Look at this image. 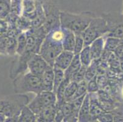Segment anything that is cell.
<instances>
[{
    "label": "cell",
    "instance_id": "d6a6232c",
    "mask_svg": "<svg viewBox=\"0 0 123 122\" xmlns=\"http://www.w3.org/2000/svg\"><path fill=\"white\" fill-rule=\"evenodd\" d=\"M96 79L99 87V89H104L108 84V79L104 74L97 75Z\"/></svg>",
    "mask_w": 123,
    "mask_h": 122
},
{
    "label": "cell",
    "instance_id": "8fae6325",
    "mask_svg": "<svg viewBox=\"0 0 123 122\" xmlns=\"http://www.w3.org/2000/svg\"><path fill=\"white\" fill-rule=\"evenodd\" d=\"M105 42V38L103 36L98 38L91 43L89 47L92 60H98L100 58L104 51Z\"/></svg>",
    "mask_w": 123,
    "mask_h": 122
},
{
    "label": "cell",
    "instance_id": "d4e9b609",
    "mask_svg": "<svg viewBox=\"0 0 123 122\" xmlns=\"http://www.w3.org/2000/svg\"><path fill=\"white\" fill-rule=\"evenodd\" d=\"M17 50L16 54L17 55H20L23 53L26 49V35L25 32H22L19 34L17 37Z\"/></svg>",
    "mask_w": 123,
    "mask_h": 122
},
{
    "label": "cell",
    "instance_id": "7402d4cb",
    "mask_svg": "<svg viewBox=\"0 0 123 122\" xmlns=\"http://www.w3.org/2000/svg\"><path fill=\"white\" fill-rule=\"evenodd\" d=\"M15 26L18 30L20 32H26L28 30L32 28L31 20L23 15H20L18 17Z\"/></svg>",
    "mask_w": 123,
    "mask_h": 122
},
{
    "label": "cell",
    "instance_id": "30bf717a",
    "mask_svg": "<svg viewBox=\"0 0 123 122\" xmlns=\"http://www.w3.org/2000/svg\"><path fill=\"white\" fill-rule=\"evenodd\" d=\"M74 55V52L63 50L55 60L53 66H56L64 71L71 63Z\"/></svg>",
    "mask_w": 123,
    "mask_h": 122
},
{
    "label": "cell",
    "instance_id": "484cf974",
    "mask_svg": "<svg viewBox=\"0 0 123 122\" xmlns=\"http://www.w3.org/2000/svg\"><path fill=\"white\" fill-rule=\"evenodd\" d=\"M105 38V50L109 51H113L116 49V48L122 43V39H118L115 37H108Z\"/></svg>",
    "mask_w": 123,
    "mask_h": 122
},
{
    "label": "cell",
    "instance_id": "4fadbf2b",
    "mask_svg": "<svg viewBox=\"0 0 123 122\" xmlns=\"http://www.w3.org/2000/svg\"><path fill=\"white\" fill-rule=\"evenodd\" d=\"M37 3L35 0H23L22 3V15L32 20L36 15Z\"/></svg>",
    "mask_w": 123,
    "mask_h": 122
},
{
    "label": "cell",
    "instance_id": "f546056e",
    "mask_svg": "<svg viewBox=\"0 0 123 122\" xmlns=\"http://www.w3.org/2000/svg\"><path fill=\"white\" fill-rule=\"evenodd\" d=\"M86 95L81 96V97H79L78 98H76V99L72 100V101H70L71 104H72V107H73L74 114V116L77 118H79V111H80V107H81V106L82 105L83 101L84 98L85 97Z\"/></svg>",
    "mask_w": 123,
    "mask_h": 122
},
{
    "label": "cell",
    "instance_id": "7c38bea8",
    "mask_svg": "<svg viewBox=\"0 0 123 122\" xmlns=\"http://www.w3.org/2000/svg\"><path fill=\"white\" fill-rule=\"evenodd\" d=\"M41 82L43 91L53 90L54 84V71L53 67L49 65L41 77Z\"/></svg>",
    "mask_w": 123,
    "mask_h": 122
},
{
    "label": "cell",
    "instance_id": "2e32d148",
    "mask_svg": "<svg viewBox=\"0 0 123 122\" xmlns=\"http://www.w3.org/2000/svg\"><path fill=\"white\" fill-rule=\"evenodd\" d=\"M64 35L62 40V47L63 50L74 52L75 42V34L74 32L67 29H63Z\"/></svg>",
    "mask_w": 123,
    "mask_h": 122
},
{
    "label": "cell",
    "instance_id": "d590c367",
    "mask_svg": "<svg viewBox=\"0 0 123 122\" xmlns=\"http://www.w3.org/2000/svg\"><path fill=\"white\" fill-rule=\"evenodd\" d=\"M114 52L119 59L121 62H123V41L122 40V43L116 48V50L114 51Z\"/></svg>",
    "mask_w": 123,
    "mask_h": 122
},
{
    "label": "cell",
    "instance_id": "f35d334b",
    "mask_svg": "<svg viewBox=\"0 0 123 122\" xmlns=\"http://www.w3.org/2000/svg\"><path fill=\"white\" fill-rule=\"evenodd\" d=\"M9 3L11 4V0H0V3Z\"/></svg>",
    "mask_w": 123,
    "mask_h": 122
},
{
    "label": "cell",
    "instance_id": "5bb4252c",
    "mask_svg": "<svg viewBox=\"0 0 123 122\" xmlns=\"http://www.w3.org/2000/svg\"><path fill=\"white\" fill-rule=\"evenodd\" d=\"M56 112V105H51L45 107L37 115V122H55Z\"/></svg>",
    "mask_w": 123,
    "mask_h": 122
},
{
    "label": "cell",
    "instance_id": "836d02e7",
    "mask_svg": "<svg viewBox=\"0 0 123 122\" xmlns=\"http://www.w3.org/2000/svg\"><path fill=\"white\" fill-rule=\"evenodd\" d=\"M23 0H11V11L15 13H22V3Z\"/></svg>",
    "mask_w": 123,
    "mask_h": 122
},
{
    "label": "cell",
    "instance_id": "9a60e30c",
    "mask_svg": "<svg viewBox=\"0 0 123 122\" xmlns=\"http://www.w3.org/2000/svg\"><path fill=\"white\" fill-rule=\"evenodd\" d=\"M78 122H91L90 114V98L89 94L87 93L84 98L79 114Z\"/></svg>",
    "mask_w": 123,
    "mask_h": 122
},
{
    "label": "cell",
    "instance_id": "4dcf8cb0",
    "mask_svg": "<svg viewBox=\"0 0 123 122\" xmlns=\"http://www.w3.org/2000/svg\"><path fill=\"white\" fill-rule=\"evenodd\" d=\"M86 68L87 67H85V66H81V69L73 76V77L71 79V81H74L77 83H79L83 80H84Z\"/></svg>",
    "mask_w": 123,
    "mask_h": 122
},
{
    "label": "cell",
    "instance_id": "ac0fdd59",
    "mask_svg": "<svg viewBox=\"0 0 123 122\" xmlns=\"http://www.w3.org/2000/svg\"><path fill=\"white\" fill-rule=\"evenodd\" d=\"M60 106H61L62 112H63L64 114V117L63 122H78V118L74 114L73 107H72L71 103L69 102V101H65Z\"/></svg>",
    "mask_w": 123,
    "mask_h": 122
},
{
    "label": "cell",
    "instance_id": "83f0119b",
    "mask_svg": "<svg viewBox=\"0 0 123 122\" xmlns=\"http://www.w3.org/2000/svg\"><path fill=\"white\" fill-rule=\"evenodd\" d=\"M77 87H78V83L74 81H70L66 89L65 94H64L66 101H69L71 99L72 97L75 93Z\"/></svg>",
    "mask_w": 123,
    "mask_h": 122
},
{
    "label": "cell",
    "instance_id": "6da1fadb",
    "mask_svg": "<svg viewBox=\"0 0 123 122\" xmlns=\"http://www.w3.org/2000/svg\"><path fill=\"white\" fill-rule=\"evenodd\" d=\"M64 35L61 28L52 30L47 34L41 46L39 53L51 67L54 65L56 58L63 51L62 43Z\"/></svg>",
    "mask_w": 123,
    "mask_h": 122
},
{
    "label": "cell",
    "instance_id": "60d3db41",
    "mask_svg": "<svg viewBox=\"0 0 123 122\" xmlns=\"http://www.w3.org/2000/svg\"><path fill=\"white\" fill-rule=\"evenodd\" d=\"M122 15H123V7H122Z\"/></svg>",
    "mask_w": 123,
    "mask_h": 122
},
{
    "label": "cell",
    "instance_id": "ffe728a7",
    "mask_svg": "<svg viewBox=\"0 0 123 122\" xmlns=\"http://www.w3.org/2000/svg\"><path fill=\"white\" fill-rule=\"evenodd\" d=\"M71 81L68 78H64L60 86L57 89L56 92V105H61L65 102V98H64V94H65L66 89L68 87V84L70 83Z\"/></svg>",
    "mask_w": 123,
    "mask_h": 122
},
{
    "label": "cell",
    "instance_id": "603a6c76",
    "mask_svg": "<svg viewBox=\"0 0 123 122\" xmlns=\"http://www.w3.org/2000/svg\"><path fill=\"white\" fill-rule=\"evenodd\" d=\"M53 71H54V84H53V92L56 93L57 89L60 86L61 82L65 78L64 76V71L62 69L53 66Z\"/></svg>",
    "mask_w": 123,
    "mask_h": 122
},
{
    "label": "cell",
    "instance_id": "8992f818",
    "mask_svg": "<svg viewBox=\"0 0 123 122\" xmlns=\"http://www.w3.org/2000/svg\"><path fill=\"white\" fill-rule=\"evenodd\" d=\"M56 103V96L52 91H42L37 94L35 98L29 103L27 106L36 116L39 114L44 108Z\"/></svg>",
    "mask_w": 123,
    "mask_h": 122
},
{
    "label": "cell",
    "instance_id": "e575fe53",
    "mask_svg": "<svg viewBox=\"0 0 123 122\" xmlns=\"http://www.w3.org/2000/svg\"><path fill=\"white\" fill-rule=\"evenodd\" d=\"M98 121L102 122H113L114 121V115L113 113L110 112L105 111L101 114L98 118Z\"/></svg>",
    "mask_w": 123,
    "mask_h": 122
},
{
    "label": "cell",
    "instance_id": "52a82bcc",
    "mask_svg": "<svg viewBox=\"0 0 123 122\" xmlns=\"http://www.w3.org/2000/svg\"><path fill=\"white\" fill-rule=\"evenodd\" d=\"M36 53L25 51L22 54L18 55L17 59L12 63V66L10 69V78L15 79L20 75L25 73L28 69V63L29 60Z\"/></svg>",
    "mask_w": 123,
    "mask_h": 122
},
{
    "label": "cell",
    "instance_id": "3957f363",
    "mask_svg": "<svg viewBox=\"0 0 123 122\" xmlns=\"http://www.w3.org/2000/svg\"><path fill=\"white\" fill-rule=\"evenodd\" d=\"M14 89L16 93H33L37 95L43 91L41 78L30 71L21 74L14 79Z\"/></svg>",
    "mask_w": 123,
    "mask_h": 122
},
{
    "label": "cell",
    "instance_id": "cb8c5ba5",
    "mask_svg": "<svg viewBox=\"0 0 123 122\" xmlns=\"http://www.w3.org/2000/svg\"><path fill=\"white\" fill-rule=\"evenodd\" d=\"M99 59L98 60H92L90 65L88 66L86 68L85 72V79L88 82L89 80L96 76L98 73V68L99 65Z\"/></svg>",
    "mask_w": 123,
    "mask_h": 122
},
{
    "label": "cell",
    "instance_id": "ba28073f",
    "mask_svg": "<svg viewBox=\"0 0 123 122\" xmlns=\"http://www.w3.org/2000/svg\"><path fill=\"white\" fill-rule=\"evenodd\" d=\"M49 65L39 53L34 54L28 63L29 71L41 78Z\"/></svg>",
    "mask_w": 123,
    "mask_h": 122
},
{
    "label": "cell",
    "instance_id": "74e56055",
    "mask_svg": "<svg viewBox=\"0 0 123 122\" xmlns=\"http://www.w3.org/2000/svg\"><path fill=\"white\" fill-rule=\"evenodd\" d=\"M6 118H7V117L3 113L0 112V122H6Z\"/></svg>",
    "mask_w": 123,
    "mask_h": 122
},
{
    "label": "cell",
    "instance_id": "f1b7e54d",
    "mask_svg": "<svg viewBox=\"0 0 123 122\" xmlns=\"http://www.w3.org/2000/svg\"><path fill=\"white\" fill-rule=\"evenodd\" d=\"M84 47H85V42H84L82 34H75V42L74 50V54H79Z\"/></svg>",
    "mask_w": 123,
    "mask_h": 122
},
{
    "label": "cell",
    "instance_id": "d6986e66",
    "mask_svg": "<svg viewBox=\"0 0 123 122\" xmlns=\"http://www.w3.org/2000/svg\"><path fill=\"white\" fill-rule=\"evenodd\" d=\"M18 122H37V117L27 105H25L21 109L18 117Z\"/></svg>",
    "mask_w": 123,
    "mask_h": 122
},
{
    "label": "cell",
    "instance_id": "9c48e42d",
    "mask_svg": "<svg viewBox=\"0 0 123 122\" xmlns=\"http://www.w3.org/2000/svg\"><path fill=\"white\" fill-rule=\"evenodd\" d=\"M88 93L89 94L90 98V114L91 121H94L98 120V117L105 111L100 105L98 92Z\"/></svg>",
    "mask_w": 123,
    "mask_h": 122
},
{
    "label": "cell",
    "instance_id": "44dd1931",
    "mask_svg": "<svg viewBox=\"0 0 123 122\" xmlns=\"http://www.w3.org/2000/svg\"><path fill=\"white\" fill-rule=\"evenodd\" d=\"M79 57H80L81 65L83 66L88 67V66L90 65L92 61V59L91 54L89 45L85 46L83 49L79 54Z\"/></svg>",
    "mask_w": 123,
    "mask_h": 122
},
{
    "label": "cell",
    "instance_id": "5b68a950",
    "mask_svg": "<svg viewBox=\"0 0 123 122\" xmlns=\"http://www.w3.org/2000/svg\"><path fill=\"white\" fill-rule=\"evenodd\" d=\"M108 32V26L107 20L103 17H95L82 33L85 46L90 45L95 40L104 36Z\"/></svg>",
    "mask_w": 123,
    "mask_h": 122
},
{
    "label": "cell",
    "instance_id": "7a4b0ae2",
    "mask_svg": "<svg viewBox=\"0 0 123 122\" xmlns=\"http://www.w3.org/2000/svg\"><path fill=\"white\" fill-rule=\"evenodd\" d=\"M95 17L94 13L90 11H85L79 13L61 11V28L70 30L75 34H82Z\"/></svg>",
    "mask_w": 123,
    "mask_h": 122
},
{
    "label": "cell",
    "instance_id": "1f68e13d",
    "mask_svg": "<svg viewBox=\"0 0 123 122\" xmlns=\"http://www.w3.org/2000/svg\"><path fill=\"white\" fill-rule=\"evenodd\" d=\"M87 90L88 93H96L99 90V87L97 82L96 76L88 82Z\"/></svg>",
    "mask_w": 123,
    "mask_h": 122
},
{
    "label": "cell",
    "instance_id": "ab89813d",
    "mask_svg": "<svg viewBox=\"0 0 123 122\" xmlns=\"http://www.w3.org/2000/svg\"><path fill=\"white\" fill-rule=\"evenodd\" d=\"M121 70L123 71V62H121Z\"/></svg>",
    "mask_w": 123,
    "mask_h": 122
},
{
    "label": "cell",
    "instance_id": "e0dca14e",
    "mask_svg": "<svg viewBox=\"0 0 123 122\" xmlns=\"http://www.w3.org/2000/svg\"><path fill=\"white\" fill-rule=\"evenodd\" d=\"M81 65L79 54H75L72 62L66 70H64V76L71 81V79L75 74L81 69Z\"/></svg>",
    "mask_w": 123,
    "mask_h": 122
},
{
    "label": "cell",
    "instance_id": "4316f807",
    "mask_svg": "<svg viewBox=\"0 0 123 122\" xmlns=\"http://www.w3.org/2000/svg\"><path fill=\"white\" fill-rule=\"evenodd\" d=\"M87 84H88V82H87L85 79H84L82 81L78 83V87H77L75 93L74 94V95L72 97V98H71V99L69 101V102L72 101L74 99L79 98V97H81V96L85 95H86L88 93V90H87Z\"/></svg>",
    "mask_w": 123,
    "mask_h": 122
},
{
    "label": "cell",
    "instance_id": "8d00e7d4",
    "mask_svg": "<svg viewBox=\"0 0 123 122\" xmlns=\"http://www.w3.org/2000/svg\"><path fill=\"white\" fill-rule=\"evenodd\" d=\"M7 31V25L6 22L4 21V20H0V35L6 33Z\"/></svg>",
    "mask_w": 123,
    "mask_h": 122
},
{
    "label": "cell",
    "instance_id": "277c9868",
    "mask_svg": "<svg viewBox=\"0 0 123 122\" xmlns=\"http://www.w3.org/2000/svg\"><path fill=\"white\" fill-rule=\"evenodd\" d=\"M42 7L45 14L43 26L47 34L53 29L61 28L60 12L56 0H42Z\"/></svg>",
    "mask_w": 123,
    "mask_h": 122
}]
</instances>
